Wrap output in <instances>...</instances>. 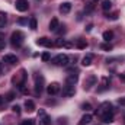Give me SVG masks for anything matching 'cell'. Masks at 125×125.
<instances>
[{
	"mask_svg": "<svg viewBox=\"0 0 125 125\" xmlns=\"http://www.w3.org/2000/svg\"><path fill=\"white\" fill-rule=\"evenodd\" d=\"M119 79H121L122 82H125V74H119Z\"/></svg>",
	"mask_w": 125,
	"mask_h": 125,
	"instance_id": "cell-38",
	"label": "cell"
},
{
	"mask_svg": "<svg viewBox=\"0 0 125 125\" xmlns=\"http://www.w3.org/2000/svg\"><path fill=\"white\" fill-rule=\"evenodd\" d=\"M102 36H103V39H105L106 42H109V41H111V39L114 38V32H112V31H105Z\"/></svg>",
	"mask_w": 125,
	"mask_h": 125,
	"instance_id": "cell-25",
	"label": "cell"
},
{
	"mask_svg": "<svg viewBox=\"0 0 125 125\" xmlns=\"http://www.w3.org/2000/svg\"><path fill=\"white\" fill-rule=\"evenodd\" d=\"M100 50H103V51H112V45L111 44H100Z\"/></svg>",
	"mask_w": 125,
	"mask_h": 125,
	"instance_id": "cell-28",
	"label": "cell"
},
{
	"mask_svg": "<svg viewBox=\"0 0 125 125\" xmlns=\"http://www.w3.org/2000/svg\"><path fill=\"white\" fill-rule=\"evenodd\" d=\"M77 80H79V76L77 74H68L67 79H65V83L67 84H76Z\"/></svg>",
	"mask_w": 125,
	"mask_h": 125,
	"instance_id": "cell-18",
	"label": "cell"
},
{
	"mask_svg": "<svg viewBox=\"0 0 125 125\" xmlns=\"http://www.w3.org/2000/svg\"><path fill=\"white\" fill-rule=\"evenodd\" d=\"M100 119H102V122L103 124H112L114 122V112H103L102 115H100Z\"/></svg>",
	"mask_w": 125,
	"mask_h": 125,
	"instance_id": "cell-11",
	"label": "cell"
},
{
	"mask_svg": "<svg viewBox=\"0 0 125 125\" xmlns=\"http://www.w3.org/2000/svg\"><path fill=\"white\" fill-rule=\"evenodd\" d=\"M36 45L50 48V47H52V45H54V42H52L50 38H47V36H42V38H38V39H36Z\"/></svg>",
	"mask_w": 125,
	"mask_h": 125,
	"instance_id": "cell-8",
	"label": "cell"
},
{
	"mask_svg": "<svg viewBox=\"0 0 125 125\" xmlns=\"http://www.w3.org/2000/svg\"><path fill=\"white\" fill-rule=\"evenodd\" d=\"M109 111H111V112H114V111H112V105H111V102H103V103L99 106L97 114H100V115H102L103 112H109Z\"/></svg>",
	"mask_w": 125,
	"mask_h": 125,
	"instance_id": "cell-13",
	"label": "cell"
},
{
	"mask_svg": "<svg viewBox=\"0 0 125 125\" xmlns=\"http://www.w3.org/2000/svg\"><path fill=\"white\" fill-rule=\"evenodd\" d=\"M4 47H6L4 39H3V36H0V51H1V50H4Z\"/></svg>",
	"mask_w": 125,
	"mask_h": 125,
	"instance_id": "cell-33",
	"label": "cell"
},
{
	"mask_svg": "<svg viewBox=\"0 0 125 125\" xmlns=\"http://www.w3.org/2000/svg\"><path fill=\"white\" fill-rule=\"evenodd\" d=\"M15 7L18 12H26L29 9V3H28V0H16Z\"/></svg>",
	"mask_w": 125,
	"mask_h": 125,
	"instance_id": "cell-7",
	"label": "cell"
},
{
	"mask_svg": "<svg viewBox=\"0 0 125 125\" xmlns=\"http://www.w3.org/2000/svg\"><path fill=\"white\" fill-rule=\"evenodd\" d=\"M111 7H112V1H111V0H103V1H102V9H103V12L111 10Z\"/></svg>",
	"mask_w": 125,
	"mask_h": 125,
	"instance_id": "cell-23",
	"label": "cell"
},
{
	"mask_svg": "<svg viewBox=\"0 0 125 125\" xmlns=\"http://www.w3.org/2000/svg\"><path fill=\"white\" fill-rule=\"evenodd\" d=\"M29 28H31L32 31H35V29L38 28V22H36L35 18H31V19H29Z\"/></svg>",
	"mask_w": 125,
	"mask_h": 125,
	"instance_id": "cell-26",
	"label": "cell"
},
{
	"mask_svg": "<svg viewBox=\"0 0 125 125\" xmlns=\"http://www.w3.org/2000/svg\"><path fill=\"white\" fill-rule=\"evenodd\" d=\"M47 93L50 94V96H54V94L60 93V84L58 83H51V84H48L47 86Z\"/></svg>",
	"mask_w": 125,
	"mask_h": 125,
	"instance_id": "cell-10",
	"label": "cell"
},
{
	"mask_svg": "<svg viewBox=\"0 0 125 125\" xmlns=\"http://www.w3.org/2000/svg\"><path fill=\"white\" fill-rule=\"evenodd\" d=\"M23 41H25V35H23V32H21V31L12 32V35H10V44H12V47H15V48H21L22 44H23Z\"/></svg>",
	"mask_w": 125,
	"mask_h": 125,
	"instance_id": "cell-1",
	"label": "cell"
},
{
	"mask_svg": "<svg viewBox=\"0 0 125 125\" xmlns=\"http://www.w3.org/2000/svg\"><path fill=\"white\" fill-rule=\"evenodd\" d=\"M62 93L65 94L67 97L74 96V93H76V87H74V84H67V83H65V86H64V89H62Z\"/></svg>",
	"mask_w": 125,
	"mask_h": 125,
	"instance_id": "cell-12",
	"label": "cell"
},
{
	"mask_svg": "<svg viewBox=\"0 0 125 125\" xmlns=\"http://www.w3.org/2000/svg\"><path fill=\"white\" fill-rule=\"evenodd\" d=\"M26 79H28L26 70H25V68H21V70H19V73L13 76V79H12V83H13V84H16L18 87H22V86H25V82H26Z\"/></svg>",
	"mask_w": 125,
	"mask_h": 125,
	"instance_id": "cell-2",
	"label": "cell"
},
{
	"mask_svg": "<svg viewBox=\"0 0 125 125\" xmlns=\"http://www.w3.org/2000/svg\"><path fill=\"white\" fill-rule=\"evenodd\" d=\"M41 60L44 62H48V61H51V55H50V52H44L42 55H41Z\"/></svg>",
	"mask_w": 125,
	"mask_h": 125,
	"instance_id": "cell-27",
	"label": "cell"
},
{
	"mask_svg": "<svg viewBox=\"0 0 125 125\" xmlns=\"http://www.w3.org/2000/svg\"><path fill=\"white\" fill-rule=\"evenodd\" d=\"M76 47L80 48V50H83V48L87 47V41H86V39H77V41H76Z\"/></svg>",
	"mask_w": 125,
	"mask_h": 125,
	"instance_id": "cell-24",
	"label": "cell"
},
{
	"mask_svg": "<svg viewBox=\"0 0 125 125\" xmlns=\"http://www.w3.org/2000/svg\"><path fill=\"white\" fill-rule=\"evenodd\" d=\"M44 83H45V79L42 74H35V92L36 94H41L42 89H44Z\"/></svg>",
	"mask_w": 125,
	"mask_h": 125,
	"instance_id": "cell-4",
	"label": "cell"
},
{
	"mask_svg": "<svg viewBox=\"0 0 125 125\" xmlns=\"http://www.w3.org/2000/svg\"><path fill=\"white\" fill-rule=\"evenodd\" d=\"M92 28H93V26H92V25H89V26L86 28V31H87V32H89V31H92Z\"/></svg>",
	"mask_w": 125,
	"mask_h": 125,
	"instance_id": "cell-40",
	"label": "cell"
},
{
	"mask_svg": "<svg viewBox=\"0 0 125 125\" xmlns=\"http://www.w3.org/2000/svg\"><path fill=\"white\" fill-rule=\"evenodd\" d=\"M92 119H93V116H92L90 114H84V115L82 116V119L79 121L77 125H89L90 122H92Z\"/></svg>",
	"mask_w": 125,
	"mask_h": 125,
	"instance_id": "cell-16",
	"label": "cell"
},
{
	"mask_svg": "<svg viewBox=\"0 0 125 125\" xmlns=\"http://www.w3.org/2000/svg\"><path fill=\"white\" fill-rule=\"evenodd\" d=\"M92 61H93V55H92V54H87L86 57H83V60H82V64H83L84 67H89V65L92 64Z\"/></svg>",
	"mask_w": 125,
	"mask_h": 125,
	"instance_id": "cell-19",
	"label": "cell"
},
{
	"mask_svg": "<svg viewBox=\"0 0 125 125\" xmlns=\"http://www.w3.org/2000/svg\"><path fill=\"white\" fill-rule=\"evenodd\" d=\"M118 103L122 105V106H125V97H119V99H118Z\"/></svg>",
	"mask_w": 125,
	"mask_h": 125,
	"instance_id": "cell-37",
	"label": "cell"
},
{
	"mask_svg": "<svg viewBox=\"0 0 125 125\" xmlns=\"http://www.w3.org/2000/svg\"><path fill=\"white\" fill-rule=\"evenodd\" d=\"M21 125H35V121L33 119H25L21 122Z\"/></svg>",
	"mask_w": 125,
	"mask_h": 125,
	"instance_id": "cell-30",
	"label": "cell"
},
{
	"mask_svg": "<svg viewBox=\"0 0 125 125\" xmlns=\"http://www.w3.org/2000/svg\"><path fill=\"white\" fill-rule=\"evenodd\" d=\"M54 45H57V47H65V48H71V47H73L70 42H65V41L61 39V38H60V39H57V41L54 42Z\"/></svg>",
	"mask_w": 125,
	"mask_h": 125,
	"instance_id": "cell-21",
	"label": "cell"
},
{
	"mask_svg": "<svg viewBox=\"0 0 125 125\" xmlns=\"http://www.w3.org/2000/svg\"><path fill=\"white\" fill-rule=\"evenodd\" d=\"M86 10H87V12H92V10H93V4H92V3H87V4H86Z\"/></svg>",
	"mask_w": 125,
	"mask_h": 125,
	"instance_id": "cell-34",
	"label": "cell"
},
{
	"mask_svg": "<svg viewBox=\"0 0 125 125\" xmlns=\"http://www.w3.org/2000/svg\"><path fill=\"white\" fill-rule=\"evenodd\" d=\"M25 111H28V112H33V111H35V103H33V100L28 99V100L25 102Z\"/></svg>",
	"mask_w": 125,
	"mask_h": 125,
	"instance_id": "cell-20",
	"label": "cell"
},
{
	"mask_svg": "<svg viewBox=\"0 0 125 125\" xmlns=\"http://www.w3.org/2000/svg\"><path fill=\"white\" fill-rule=\"evenodd\" d=\"M12 111H13V112H15L16 115H19V114H21V106H18V105H15V106L12 108Z\"/></svg>",
	"mask_w": 125,
	"mask_h": 125,
	"instance_id": "cell-32",
	"label": "cell"
},
{
	"mask_svg": "<svg viewBox=\"0 0 125 125\" xmlns=\"http://www.w3.org/2000/svg\"><path fill=\"white\" fill-rule=\"evenodd\" d=\"M1 73H3V65H1V62H0V76H1Z\"/></svg>",
	"mask_w": 125,
	"mask_h": 125,
	"instance_id": "cell-41",
	"label": "cell"
},
{
	"mask_svg": "<svg viewBox=\"0 0 125 125\" xmlns=\"http://www.w3.org/2000/svg\"><path fill=\"white\" fill-rule=\"evenodd\" d=\"M58 121H60V122H58V125H67V122H65L67 119H65V118H60Z\"/></svg>",
	"mask_w": 125,
	"mask_h": 125,
	"instance_id": "cell-36",
	"label": "cell"
},
{
	"mask_svg": "<svg viewBox=\"0 0 125 125\" xmlns=\"http://www.w3.org/2000/svg\"><path fill=\"white\" fill-rule=\"evenodd\" d=\"M92 1H93V3H97V1H100V0H92Z\"/></svg>",
	"mask_w": 125,
	"mask_h": 125,
	"instance_id": "cell-42",
	"label": "cell"
},
{
	"mask_svg": "<svg viewBox=\"0 0 125 125\" xmlns=\"http://www.w3.org/2000/svg\"><path fill=\"white\" fill-rule=\"evenodd\" d=\"M6 23H7V15L4 12H0V29L4 28Z\"/></svg>",
	"mask_w": 125,
	"mask_h": 125,
	"instance_id": "cell-22",
	"label": "cell"
},
{
	"mask_svg": "<svg viewBox=\"0 0 125 125\" xmlns=\"http://www.w3.org/2000/svg\"><path fill=\"white\" fill-rule=\"evenodd\" d=\"M82 109H83V111H90V109H92V105H90V103H83V105H82Z\"/></svg>",
	"mask_w": 125,
	"mask_h": 125,
	"instance_id": "cell-31",
	"label": "cell"
},
{
	"mask_svg": "<svg viewBox=\"0 0 125 125\" xmlns=\"http://www.w3.org/2000/svg\"><path fill=\"white\" fill-rule=\"evenodd\" d=\"M70 10H71V3L70 1H64V3L60 4V13L67 15V13H70Z\"/></svg>",
	"mask_w": 125,
	"mask_h": 125,
	"instance_id": "cell-15",
	"label": "cell"
},
{
	"mask_svg": "<svg viewBox=\"0 0 125 125\" xmlns=\"http://www.w3.org/2000/svg\"><path fill=\"white\" fill-rule=\"evenodd\" d=\"M3 61L7 62V64H10V65H13V64H16L19 60H18V57H16L15 54H4V57H3Z\"/></svg>",
	"mask_w": 125,
	"mask_h": 125,
	"instance_id": "cell-14",
	"label": "cell"
},
{
	"mask_svg": "<svg viewBox=\"0 0 125 125\" xmlns=\"http://www.w3.org/2000/svg\"><path fill=\"white\" fill-rule=\"evenodd\" d=\"M51 62H52L54 65H58V67H65V65L68 64V57H67L65 54H58V55H55L54 58H51Z\"/></svg>",
	"mask_w": 125,
	"mask_h": 125,
	"instance_id": "cell-3",
	"label": "cell"
},
{
	"mask_svg": "<svg viewBox=\"0 0 125 125\" xmlns=\"http://www.w3.org/2000/svg\"><path fill=\"white\" fill-rule=\"evenodd\" d=\"M58 28H60V22H58V19H57V18H52L51 22H50V31L57 32Z\"/></svg>",
	"mask_w": 125,
	"mask_h": 125,
	"instance_id": "cell-17",
	"label": "cell"
},
{
	"mask_svg": "<svg viewBox=\"0 0 125 125\" xmlns=\"http://www.w3.org/2000/svg\"><path fill=\"white\" fill-rule=\"evenodd\" d=\"M38 124L39 125H50L51 124V118L48 116V114L44 109H39V112H38Z\"/></svg>",
	"mask_w": 125,
	"mask_h": 125,
	"instance_id": "cell-5",
	"label": "cell"
},
{
	"mask_svg": "<svg viewBox=\"0 0 125 125\" xmlns=\"http://www.w3.org/2000/svg\"><path fill=\"white\" fill-rule=\"evenodd\" d=\"M109 84H111V79L109 77H102L100 79V87H97V92L100 93V92H105V90H108L109 89Z\"/></svg>",
	"mask_w": 125,
	"mask_h": 125,
	"instance_id": "cell-9",
	"label": "cell"
},
{
	"mask_svg": "<svg viewBox=\"0 0 125 125\" xmlns=\"http://www.w3.org/2000/svg\"><path fill=\"white\" fill-rule=\"evenodd\" d=\"M15 96H16V93H15V92H9V93L6 94L4 97H6V100H9V102H10V100H13V99H15Z\"/></svg>",
	"mask_w": 125,
	"mask_h": 125,
	"instance_id": "cell-29",
	"label": "cell"
},
{
	"mask_svg": "<svg viewBox=\"0 0 125 125\" xmlns=\"http://www.w3.org/2000/svg\"><path fill=\"white\" fill-rule=\"evenodd\" d=\"M106 18H111V19H112V21H116V19H118V13H114V15H111V16H109V15H108V16H106Z\"/></svg>",
	"mask_w": 125,
	"mask_h": 125,
	"instance_id": "cell-35",
	"label": "cell"
},
{
	"mask_svg": "<svg viewBox=\"0 0 125 125\" xmlns=\"http://www.w3.org/2000/svg\"><path fill=\"white\" fill-rule=\"evenodd\" d=\"M96 83H97V77H96L94 74H90V76L86 77V80H84V86H83V87H84V90H90Z\"/></svg>",
	"mask_w": 125,
	"mask_h": 125,
	"instance_id": "cell-6",
	"label": "cell"
},
{
	"mask_svg": "<svg viewBox=\"0 0 125 125\" xmlns=\"http://www.w3.org/2000/svg\"><path fill=\"white\" fill-rule=\"evenodd\" d=\"M3 102H4V97H3V96H0V106L3 105Z\"/></svg>",
	"mask_w": 125,
	"mask_h": 125,
	"instance_id": "cell-39",
	"label": "cell"
}]
</instances>
